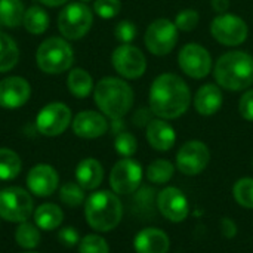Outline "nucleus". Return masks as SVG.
<instances>
[{
	"label": "nucleus",
	"mask_w": 253,
	"mask_h": 253,
	"mask_svg": "<svg viewBox=\"0 0 253 253\" xmlns=\"http://www.w3.org/2000/svg\"><path fill=\"white\" fill-rule=\"evenodd\" d=\"M200 22V15L194 9H184L175 18V25L179 31H193Z\"/></svg>",
	"instance_id": "35"
},
{
	"label": "nucleus",
	"mask_w": 253,
	"mask_h": 253,
	"mask_svg": "<svg viewBox=\"0 0 253 253\" xmlns=\"http://www.w3.org/2000/svg\"><path fill=\"white\" fill-rule=\"evenodd\" d=\"M157 208L170 222H182L190 213V205L185 194L175 187H168L160 191L157 196Z\"/></svg>",
	"instance_id": "15"
},
{
	"label": "nucleus",
	"mask_w": 253,
	"mask_h": 253,
	"mask_svg": "<svg viewBox=\"0 0 253 253\" xmlns=\"http://www.w3.org/2000/svg\"><path fill=\"white\" fill-rule=\"evenodd\" d=\"M224 102L222 92L218 84L206 83L194 95V107L199 114L208 117L216 114Z\"/></svg>",
	"instance_id": "21"
},
{
	"label": "nucleus",
	"mask_w": 253,
	"mask_h": 253,
	"mask_svg": "<svg viewBox=\"0 0 253 253\" xmlns=\"http://www.w3.org/2000/svg\"><path fill=\"white\" fill-rule=\"evenodd\" d=\"M71 126L73 132L83 139H96L108 130V122L105 116L90 110L79 113L73 119Z\"/></svg>",
	"instance_id": "18"
},
{
	"label": "nucleus",
	"mask_w": 253,
	"mask_h": 253,
	"mask_svg": "<svg viewBox=\"0 0 253 253\" xmlns=\"http://www.w3.org/2000/svg\"><path fill=\"white\" fill-rule=\"evenodd\" d=\"M239 111L245 120L253 122V89L242 95V98L239 101Z\"/></svg>",
	"instance_id": "38"
},
{
	"label": "nucleus",
	"mask_w": 253,
	"mask_h": 253,
	"mask_svg": "<svg viewBox=\"0 0 253 253\" xmlns=\"http://www.w3.org/2000/svg\"><path fill=\"white\" fill-rule=\"evenodd\" d=\"M82 3H87V1H90V0H80Z\"/></svg>",
	"instance_id": "44"
},
{
	"label": "nucleus",
	"mask_w": 253,
	"mask_h": 253,
	"mask_svg": "<svg viewBox=\"0 0 253 253\" xmlns=\"http://www.w3.org/2000/svg\"><path fill=\"white\" fill-rule=\"evenodd\" d=\"M221 231L227 239H233L237 233V227L236 222L231 218H222L221 221Z\"/></svg>",
	"instance_id": "40"
},
{
	"label": "nucleus",
	"mask_w": 253,
	"mask_h": 253,
	"mask_svg": "<svg viewBox=\"0 0 253 253\" xmlns=\"http://www.w3.org/2000/svg\"><path fill=\"white\" fill-rule=\"evenodd\" d=\"M93 24V15L89 6L82 1L67 4L58 16L59 33L70 40L84 37Z\"/></svg>",
	"instance_id": "6"
},
{
	"label": "nucleus",
	"mask_w": 253,
	"mask_h": 253,
	"mask_svg": "<svg viewBox=\"0 0 253 253\" xmlns=\"http://www.w3.org/2000/svg\"><path fill=\"white\" fill-rule=\"evenodd\" d=\"M142 182V166L130 159L125 157L119 160L110 173V185L116 194L127 196L135 193Z\"/></svg>",
	"instance_id": "10"
},
{
	"label": "nucleus",
	"mask_w": 253,
	"mask_h": 253,
	"mask_svg": "<svg viewBox=\"0 0 253 253\" xmlns=\"http://www.w3.org/2000/svg\"><path fill=\"white\" fill-rule=\"evenodd\" d=\"M147 141L157 151H169L176 142V133L165 119H153L147 125Z\"/></svg>",
	"instance_id": "20"
},
{
	"label": "nucleus",
	"mask_w": 253,
	"mask_h": 253,
	"mask_svg": "<svg viewBox=\"0 0 253 253\" xmlns=\"http://www.w3.org/2000/svg\"><path fill=\"white\" fill-rule=\"evenodd\" d=\"M31 193L19 187H7L0 190V218L7 222H25L33 213Z\"/></svg>",
	"instance_id": "7"
},
{
	"label": "nucleus",
	"mask_w": 253,
	"mask_h": 253,
	"mask_svg": "<svg viewBox=\"0 0 253 253\" xmlns=\"http://www.w3.org/2000/svg\"><path fill=\"white\" fill-rule=\"evenodd\" d=\"M211 153L206 144L202 141L185 142L176 154V168L179 172L188 176L202 173L209 165Z\"/></svg>",
	"instance_id": "14"
},
{
	"label": "nucleus",
	"mask_w": 253,
	"mask_h": 253,
	"mask_svg": "<svg viewBox=\"0 0 253 253\" xmlns=\"http://www.w3.org/2000/svg\"><path fill=\"white\" fill-rule=\"evenodd\" d=\"M95 104L111 120L123 119L133 105V90L123 79L104 77L93 89Z\"/></svg>",
	"instance_id": "3"
},
{
	"label": "nucleus",
	"mask_w": 253,
	"mask_h": 253,
	"mask_svg": "<svg viewBox=\"0 0 253 253\" xmlns=\"http://www.w3.org/2000/svg\"><path fill=\"white\" fill-rule=\"evenodd\" d=\"M22 169L19 156L10 148H0V181L15 179Z\"/></svg>",
	"instance_id": "28"
},
{
	"label": "nucleus",
	"mask_w": 253,
	"mask_h": 253,
	"mask_svg": "<svg viewBox=\"0 0 253 253\" xmlns=\"http://www.w3.org/2000/svg\"><path fill=\"white\" fill-rule=\"evenodd\" d=\"M213 10L221 15V13H227L230 9V0H211Z\"/></svg>",
	"instance_id": "42"
},
{
	"label": "nucleus",
	"mask_w": 253,
	"mask_h": 253,
	"mask_svg": "<svg viewBox=\"0 0 253 253\" xmlns=\"http://www.w3.org/2000/svg\"><path fill=\"white\" fill-rule=\"evenodd\" d=\"M27 253H37V252H27Z\"/></svg>",
	"instance_id": "45"
},
{
	"label": "nucleus",
	"mask_w": 253,
	"mask_h": 253,
	"mask_svg": "<svg viewBox=\"0 0 253 253\" xmlns=\"http://www.w3.org/2000/svg\"><path fill=\"white\" fill-rule=\"evenodd\" d=\"M42 4H46L49 7H56V6H61V4H65L68 0H39Z\"/></svg>",
	"instance_id": "43"
},
{
	"label": "nucleus",
	"mask_w": 253,
	"mask_h": 253,
	"mask_svg": "<svg viewBox=\"0 0 253 253\" xmlns=\"http://www.w3.org/2000/svg\"><path fill=\"white\" fill-rule=\"evenodd\" d=\"M19 59L16 42L4 33H0V73L10 71Z\"/></svg>",
	"instance_id": "27"
},
{
	"label": "nucleus",
	"mask_w": 253,
	"mask_h": 253,
	"mask_svg": "<svg viewBox=\"0 0 253 253\" xmlns=\"http://www.w3.org/2000/svg\"><path fill=\"white\" fill-rule=\"evenodd\" d=\"M136 33H138V30H136L135 24L132 21H127V19L120 21L114 28L116 39L119 42H122L123 44H129L136 37Z\"/></svg>",
	"instance_id": "37"
},
{
	"label": "nucleus",
	"mask_w": 253,
	"mask_h": 253,
	"mask_svg": "<svg viewBox=\"0 0 253 253\" xmlns=\"http://www.w3.org/2000/svg\"><path fill=\"white\" fill-rule=\"evenodd\" d=\"M79 253H110V248L101 236L87 234L79 243Z\"/></svg>",
	"instance_id": "34"
},
{
	"label": "nucleus",
	"mask_w": 253,
	"mask_h": 253,
	"mask_svg": "<svg viewBox=\"0 0 253 253\" xmlns=\"http://www.w3.org/2000/svg\"><path fill=\"white\" fill-rule=\"evenodd\" d=\"M150 110L154 116L165 120L181 117L191 104L188 84L173 73H165L154 79L148 96Z\"/></svg>",
	"instance_id": "1"
},
{
	"label": "nucleus",
	"mask_w": 253,
	"mask_h": 253,
	"mask_svg": "<svg viewBox=\"0 0 253 253\" xmlns=\"http://www.w3.org/2000/svg\"><path fill=\"white\" fill-rule=\"evenodd\" d=\"M59 199L68 208H79L84 203V190L77 182H67L59 188Z\"/></svg>",
	"instance_id": "31"
},
{
	"label": "nucleus",
	"mask_w": 253,
	"mask_h": 253,
	"mask_svg": "<svg viewBox=\"0 0 253 253\" xmlns=\"http://www.w3.org/2000/svg\"><path fill=\"white\" fill-rule=\"evenodd\" d=\"M219 87L239 92L253 84V56L243 50H230L219 56L213 67Z\"/></svg>",
	"instance_id": "2"
},
{
	"label": "nucleus",
	"mask_w": 253,
	"mask_h": 253,
	"mask_svg": "<svg viewBox=\"0 0 253 253\" xmlns=\"http://www.w3.org/2000/svg\"><path fill=\"white\" fill-rule=\"evenodd\" d=\"M64 221V212L53 203L40 205L34 212V222L40 230L53 231Z\"/></svg>",
	"instance_id": "23"
},
{
	"label": "nucleus",
	"mask_w": 253,
	"mask_h": 253,
	"mask_svg": "<svg viewBox=\"0 0 253 253\" xmlns=\"http://www.w3.org/2000/svg\"><path fill=\"white\" fill-rule=\"evenodd\" d=\"M211 33L218 43L234 47L246 42L249 27L245 19L227 12L213 18L211 24Z\"/></svg>",
	"instance_id": "9"
},
{
	"label": "nucleus",
	"mask_w": 253,
	"mask_h": 253,
	"mask_svg": "<svg viewBox=\"0 0 253 253\" xmlns=\"http://www.w3.org/2000/svg\"><path fill=\"white\" fill-rule=\"evenodd\" d=\"M136 253H168L170 240L168 234L159 228H144L133 240Z\"/></svg>",
	"instance_id": "19"
},
{
	"label": "nucleus",
	"mask_w": 253,
	"mask_h": 253,
	"mask_svg": "<svg viewBox=\"0 0 253 253\" xmlns=\"http://www.w3.org/2000/svg\"><path fill=\"white\" fill-rule=\"evenodd\" d=\"M58 240L65 248H74L76 245L80 243V236H79V233H77V230L74 227H65L62 230H59Z\"/></svg>",
	"instance_id": "39"
},
{
	"label": "nucleus",
	"mask_w": 253,
	"mask_h": 253,
	"mask_svg": "<svg viewBox=\"0 0 253 253\" xmlns=\"http://www.w3.org/2000/svg\"><path fill=\"white\" fill-rule=\"evenodd\" d=\"M67 86L76 98H87L93 89V80L86 70L74 68L68 74Z\"/></svg>",
	"instance_id": "24"
},
{
	"label": "nucleus",
	"mask_w": 253,
	"mask_h": 253,
	"mask_svg": "<svg viewBox=\"0 0 253 253\" xmlns=\"http://www.w3.org/2000/svg\"><path fill=\"white\" fill-rule=\"evenodd\" d=\"M178 33L175 22L166 18L154 19L144 36V43L147 49L157 56H165L173 50L178 43Z\"/></svg>",
	"instance_id": "8"
},
{
	"label": "nucleus",
	"mask_w": 253,
	"mask_h": 253,
	"mask_svg": "<svg viewBox=\"0 0 253 253\" xmlns=\"http://www.w3.org/2000/svg\"><path fill=\"white\" fill-rule=\"evenodd\" d=\"M59 176L50 165H36L27 175V187L37 197H49L58 190Z\"/></svg>",
	"instance_id": "16"
},
{
	"label": "nucleus",
	"mask_w": 253,
	"mask_h": 253,
	"mask_svg": "<svg viewBox=\"0 0 253 253\" xmlns=\"http://www.w3.org/2000/svg\"><path fill=\"white\" fill-rule=\"evenodd\" d=\"M40 231L39 227L30 222H21L15 231V242L18 243V246H21L22 249L31 251L34 248H37L40 245Z\"/></svg>",
	"instance_id": "30"
},
{
	"label": "nucleus",
	"mask_w": 253,
	"mask_h": 253,
	"mask_svg": "<svg viewBox=\"0 0 253 253\" xmlns=\"http://www.w3.org/2000/svg\"><path fill=\"white\" fill-rule=\"evenodd\" d=\"M31 95L30 83L18 76L6 77L0 82V107L15 110L22 107Z\"/></svg>",
	"instance_id": "17"
},
{
	"label": "nucleus",
	"mask_w": 253,
	"mask_h": 253,
	"mask_svg": "<svg viewBox=\"0 0 253 253\" xmlns=\"http://www.w3.org/2000/svg\"><path fill=\"white\" fill-rule=\"evenodd\" d=\"M22 25L31 34H43L49 27V15L40 6H31L24 13Z\"/></svg>",
	"instance_id": "26"
},
{
	"label": "nucleus",
	"mask_w": 253,
	"mask_h": 253,
	"mask_svg": "<svg viewBox=\"0 0 253 253\" xmlns=\"http://www.w3.org/2000/svg\"><path fill=\"white\" fill-rule=\"evenodd\" d=\"M25 9L22 0H0V24L4 27L15 28L21 25Z\"/></svg>",
	"instance_id": "25"
},
{
	"label": "nucleus",
	"mask_w": 253,
	"mask_h": 253,
	"mask_svg": "<svg viewBox=\"0 0 253 253\" xmlns=\"http://www.w3.org/2000/svg\"><path fill=\"white\" fill-rule=\"evenodd\" d=\"M84 216L92 230L108 233L120 224L123 206L114 191H95L84 202Z\"/></svg>",
	"instance_id": "4"
},
{
	"label": "nucleus",
	"mask_w": 253,
	"mask_h": 253,
	"mask_svg": "<svg viewBox=\"0 0 253 253\" xmlns=\"http://www.w3.org/2000/svg\"><path fill=\"white\" fill-rule=\"evenodd\" d=\"M173 173H175V166L166 159H157L151 162L147 168V179L159 185L169 182Z\"/></svg>",
	"instance_id": "29"
},
{
	"label": "nucleus",
	"mask_w": 253,
	"mask_h": 253,
	"mask_svg": "<svg viewBox=\"0 0 253 253\" xmlns=\"http://www.w3.org/2000/svg\"><path fill=\"white\" fill-rule=\"evenodd\" d=\"M36 59L43 73L59 74L73 65L74 52L67 40L61 37H49L39 46Z\"/></svg>",
	"instance_id": "5"
},
{
	"label": "nucleus",
	"mask_w": 253,
	"mask_h": 253,
	"mask_svg": "<svg viewBox=\"0 0 253 253\" xmlns=\"http://www.w3.org/2000/svg\"><path fill=\"white\" fill-rule=\"evenodd\" d=\"M76 179L77 184L87 191L96 190L104 179L102 165L96 159H84L76 168Z\"/></svg>",
	"instance_id": "22"
},
{
	"label": "nucleus",
	"mask_w": 253,
	"mask_h": 253,
	"mask_svg": "<svg viewBox=\"0 0 253 253\" xmlns=\"http://www.w3.org/2000/svg\"><path fill=\"white\" fill-rule=\"evenodd\" d=\"M122 1L120 0H95L93 10L98 16L104 19H111L120 13Z\"/></svg>",
	"instance_id": "36"
},
{
	"label": "nucleus",
	"mask_w": 253,
	"mask_h": 253,
	"mask_svg": "<svg viewBox=\"0 0 253 253\" xmlns=\"http://www.w3.org/2000/svg\"><path fill=\"white\" fill-rule=\"evenodd\" d=\"M179 68L191 79H205L212 71V56L199 43L185 44L178 55Z\"/></svg>",
	"instance_id": "13"
},
{
	"label": "nucleus",
	"mask_w": 253,
	"mask_h": 253,
	"mask_svg": "<svg viewBox=\"0 0 253 253\" xmlns=\"http://www.w3.org/2000/svg\"><path fill=\"white\" fill-rule=\"evenodd\" d=\"M151 116H154L151 110L147 111L145 108H141V110H138V113L133 116V122H135L138 126H144V125H148V123L153 120Z\"/></svg>",
	"instance_id": "41"
},
{
	"label": "nucleus",
	"mask_w": 253,
	"mask_h": 253,
	"mask_svg": "<svg viewBox=\"0 0 253 253\" xmlns=\"http://www.w3.org/2000/svg\"><path fill=\"white\" fill-rule=\"evenodd\" d=\"M111 62L114 70L122 77L129 80L139 79L147 70V58L144 52L139 47L132 46L130 43L116 47L111 55Z\"/></svg>",
	"instance_id": "12"
},
{
	"label": "nucleus",
	"mask_w": 253,
	"mask_h": 253,
	"mask_svg": "<svg viewBox=\"0 0 253 253\" xmlns=\"http://www.w3.org/2000/svg\"><path fill=\"white\" fill-rule=\"evenodd\" d=\"M233 194L240 206L253 209V178L239 179L233 187Z\"/></svg>",
	"instance_id": "32"
},
{
	"label": "nucleus",
	"mask_w": 253,
	"mask_h": 253,
	"mask_svg": "<svg viewBox=\"0 0 253 253\" xmlns=\"http://www.w3.org/2000/svg\"><path fill=\"white\" fill-rule=\"evenodd\" d=\"M114 148L122 157H132L138 150V141L130 132H120L114 139Z\"/></svg>",
	"instance_id": "33"
},
{
	"label": "nucleus",
	"mask_w": 253,
	"mask_h": 253,
	"mask_svg": "<svg viewBox=\"0 0 253 253\" xmlns=\"http://www.w3.org/2000/svg\"><path fill=\"white\" fill-rule=\"evenodd\" d=\"M71 122L73 114L70 107L64 102H50L37 114L36 127L44 136H58L67 130Z\"/></svg>",
	"instance_id": "11"
}]
</instances>
